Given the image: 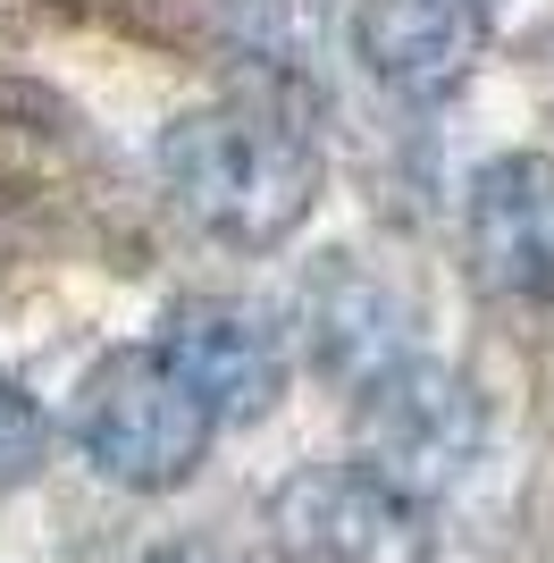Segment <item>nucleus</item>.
<instances>
[{"label": "nucleus", "instance_id": "39448f33", "mask_svg": "<svg viewBox=\"0 0 554 563\" xmlns=\"http://www.w3.org/2000/svg\"><path fill=\"white\" fill-rule=\"evenodd\" d=\"M462 253L496 303H554V161L505 152L462 194Z\"/></svg>", "mask_w": 554, "mask_h": 563}, {"label": "nucleus", "instance_id": "1a4fd4ad", "mask_svg": "<svg viewBox=\"0 0 554 563\" xmlns=\"http://www.w3.org/2000/svg\"><path fill=\"white\" fill-rule=\"evenodd\" d=\"M143 563H235V555H219V547H152Z\"/></svg>", "mask_w": 554, "mask_h": 563}, {"label": "nucleus", "instance_id": "f03ea898", "mask_svg": "<svg viewBox=\"0 0 554 563\" xmlns=\"http://www.w3.org/2000/svg\"><path fill=\"white\" fill-rule=\"evenodd\" d=\"M210 429H219V412L168 371L160 345L110 353L85 378V396H76V446H85V463L101 479H118V488H143V496L185 488L210 454Z\"/></svg>", "mask_w": 554, "mask_h": 563}, {"label": "nucleus", "instance_id": "f257e3e1", "mask_svg": "<svg viewBox=\"0 0 554 563\" xmlns=\"http://www.w3.org/2000/svg\"><path fill=\"white\" fill-rule=\"evenodd\" d=\"M160 186L177 211L219 244H286L320 202V143L286 126L277 110L253 101H219V110H185L160 135Z\"/></svg>", "mask_w": 554, "mask_h": 563}, {"label": "nucleus", "instance_id": "20e7f679", "mask_svg": "<svg viewBox=\"0 0 554 563\" xmlns=\"http://www.w3.org/2000/svg\"><path fill=\"white\" fill-rule=\"evenodd\" d=\"M269 539L286 563H429V514L362 463H302L269 496Z\"/></svg>", "mask_w": 554, "mask_h": 563}, {"label": "nucleus", "instance_id": "423d86ee", "mask_svg": "<svg viewBox=\"0 0 554 563\" xmlns=\"http://www.w3.org/2000/svg\"><path fill=\"white\" fill-rule=\"evenodd\" d=\"M505 0H362L353 18V51L369 59V76L403 101H445L470 76L487 25Z\"/></svg>", "mask_w": 554, "mask_h": 563}, {"label": "nucleus", "instance_id": "6e6552de", "mask_svg": "<svg viewBox=\"0 0 554 563\" xmlns=\"http://www.w3.org/2000/svg\"><path fill=\"white\" fill-rule=\"evenodd\" d=\"M43 463H51V412L0 378V488H25Z\"/></svg>", "mask_w": 554, "mask_h": 563}, {"label": "nucleus", "instance_id": "0eeeda50", "mask_svg": "<svg viewBox=\"0 0 554 563\" xmlns=\"http://www.w3.org/2000/svg\"><path fill=\"white\" fill-rule=\"evenodd\" d=\"M160 353L219 421H253V412L277 404V387H286L277 329L261 320V311H244V303H185V311H168Z\"/></svg>", "mask_w": 554, "mask_h": 563}, {"label": "nucleus", "instance_id": "7ed1b4c3", "mask_svg": "<svg viewBox=\"0 0 554 563\" xmlns=\"http://www.w3.org/2000/svg\"><path fill=\"white\" fill-rule=\"evenodd\" d=\"M487 454V404L479 387L445 362H387L362 378V412H353V463L378 471L403 496H445L470 479Z\"/></svg>", "mask_w": 554, "mask_h": 563}]
</instances>
